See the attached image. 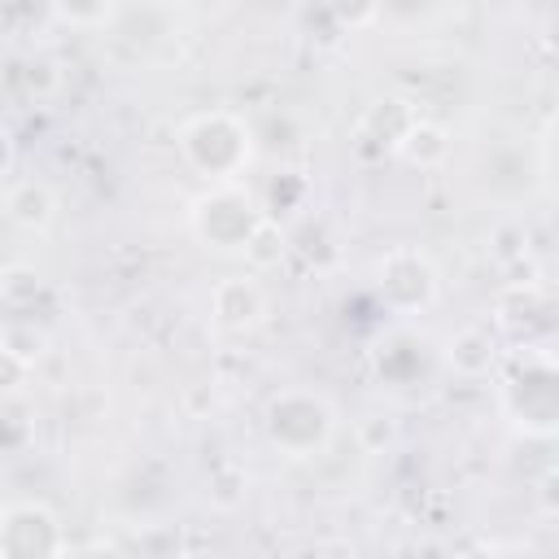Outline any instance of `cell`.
Returning a JSON list of instances; mask_svg holds the SVG:
<instances>
[{"mask_svg": "<svg viewBox=\"0 0 559 559\" xmlns=\"http://www.w3.org/2000/svg\"><path fill=\"white\" fill-rule=\"evenodd\" d=\"M179 153L188 157V166L214 183H231V175H240L253 157L249 144V127L227 114V109H205L197 118L183 122L179 131Z\"/></svg>", "mask_w": 559, "mask_h": 559, "instance_id": "6da1fadb", "label": "cell"}, {"mask_svg": "<svg viewBox=\"0 0 559 559\" xmlns=\"http://www.w3.org/2000/svg\"><path fill=\"white\" fill-rule=\"evenodd\" d=\"M266 437L275 450H284L288 459H310L332 441L336 415L332 406L310 393V389H284L266 402Z\"/></svg>", "mask_w": 559, "mask_h": 559, "instance_id": "7a4b0ae2", "label": "cell"}, {"mask_svg": "<svg viewBox=\"0 0 559 559\" xmlns=\"http://www.w3.org/2000/svg\"><path fill=\"white\" fill-rule=\"evenodd\" d=\"M266 214L258 210V201L236 188V183H214L197 205H192V231L205 249L214 253H236L245 249L249 231L262 223Z\"/></svg>", "mask_w": 559, "mask_h": 559, "instance_id": "3957f363", "label": "cell"}, {"mask_svg": "<svg viewBox=\"0 0 559 559\" xmlns=\"http://www.w3.org/2000/svg\"><path fill=\"white\" fill-rule=\"evenodd\" d=\"M376 288L393 310H419L437 297V271L419 249H389L376 262Z\"/></svg>", "mask_w": 559, "mask_h": 559, "instance_id": "277c9868", "label": "cell"}, {"mask_svg": "<svg viewBox=\"0 0 559 559\" xmlns=\"http://www.w3.org/2000/svg\"><path fill=\"white\" fill-rule=\"evenodd\" d=\"M57 550V515L44 502H17L0 515V555H48Z\"/></svg>", "mask_w": 559, "mask_h": 559, "instance_id": "5b68a950", "label": "cell"}, {"mask_svg": "<svg viewBox=\"0 0 559 559\" xmlns=\"http://www.w3.org/2000/svg\"><path fill=\"white\" fill-rule=\"evenodd\" d=\"M266 314V297L249 275H227L210 293V319L223 332H245Z\"/></svg>", "mask_w": 559, "mask_h": 559, "instance_id": "8992f818", "label": "cell"}, {"mask_svg": "<svg viewBox=\"0 0 559 559\" xmlns=\"http://www.w3.org/2000/svg\"><path fill=\"white\" fill-rule=\"evenodd\" d=\"M4 210H9V218H13L17 227L44 231V227L57 218V197H52V188H48L44 179H22V183L9 188Z\"/></svg>", "mask_w": 559, "mask_h": 559, "instance_id": "52a82bcc", "label": "cell"}, {"mask_svg": "<svg viewBox=\"0 0 559 559\" xmlns=\"http://www.w3.org/2000/svg\"><path fill=\"white\" fill-rule=\"evenodd\" d=\"M397 153H402L406 162H415V166H432V162L445 157V131L432 127V122H424V118H415V122L406 127V135L397 140Z\"/></svg>", "mask_w": 559, "mask_h": 559, "instance_id": "ba28073f", "label": "cell"}, {"mask_svg": "<svg viewBox=\"0 0 559 559\" xmlns=\"http://www.w3.org/2000/svg\"><path fill=\"white\" fill-rule=\"evenodd\" d=\"M253 266H275L280 258H284V231L271 223V218H262L253 231H249V240H245V249H240Z\"/></svg>", "mask_w": 559, "mask_h": 559, "instance_id": "9c48e42d", "label": "cell"}, {"mask_svg": "<svg viewBox=\"0 0 559 559\" xmlns=\"http://www.w3.org/2000/svg\"><path fill=\"white\" fill-rule=\"evenodd\" d=\"M39 293H44V284H39V275H35L31 266H9V271L0 275V301H4L9 310H26Z\"/></svg>", "mask_w": 559, "mask_h": 559, "instance_id": "30bf717a", "label": "cell"}, {"mask_svg": "<svg viewBox=\"0 0 559 559\" xmlns=\"http://www.w3.org/2000/svg\"><path fill=\"white\" fill-rule=\"evenodd\" d=\"M489 358H493V349H489V341H485L480 332H463V336H454V341H450V362H459L467 376L485 371V367H489Z\"/></svg>", "mask_w": 559, "mask_h": 559, "instance_id": "8fae6325", "label": "cell"}, {"mask_svg": "<svg viewBox=\"0 0 559 559\" xmlns=\"http://www.w3.org/2000/svg\"><path fill=\"white\" fill-rule=\"evenodd\" d=\"M0 345H9L17 358H26V362H35L44 349H48V336L35 328V323H26V319H17V323H9L4 332H0Z\"/></svg>", "mask_w": 559, "mask_h": 559, "instance_id": "7c38bea8", "label": "cell"}, {"mask_svg": "<svg viewBox=\"0 0 559 559\" xmlns=\"http://www.w3.org/2000/svg\"><path fill=\"white\" fill-rule=\"evenodd\" d=\"M52 9L70 22V26H100L114 9V0H52Z\"/></svg>", "mask_w": 559, "mask_h": 559, "instance_id": "4fadbf2b", "label": "cell"}, {"mask_svg": "<svg viewBox=\"0 0 559 559\" xmlns=\"http://www.w3.org/2000/svg\"><path fill=\"white\" fill-rule=\"evenodd\" d=\"M26 371H31V362H26V358H17L9 345H0V393H13V389H22Z\"/></svg>", "mask_w": 559, "mask_h": 559, "instance_id": "5bb4252c", "label": "cell"}, {"mask_svg": "<svg viewBox=\"0 0 559 559\" xmlns=\"http://www.w3.org/2000/svg\"><path fill=\"white\" fill-rule=\"evenodd\" d=\"M332 4V13L341 17V22H349V26H362V22H371V13H376V0H328Z\"/></svg>", "mask_w": 559, "mask_h": 559, "instance_id": "9a60e30c", "label": "cell"}, {"mask_svg": "<svg viewBox=\"0 0 559 559\" xmlns=\"http://www.w3.org/2000/svg\"><path fill=\"white\" fill-rule=\"evenodd\" d=\"M9 166H13V140L9 131H0V175H9Z\"/></svg>", "mask_w": 559, "mask_h": 559, "instance_id": "2e32d148", "label": "cell"}]
</instances>
